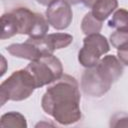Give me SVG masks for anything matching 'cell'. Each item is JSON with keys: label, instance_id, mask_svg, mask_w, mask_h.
<instances>
[{"label": "cell", "instance_id": "1", "mask_svg": "<svg viewBox=\"0 0 128 128\" xmlns=\"http://www.w3.org/2000/svg\"><path fill=\"white\" fill-rule=\"evenodd\" d=\"M80 99L77 80L68 74H63L48 86L42 97L41 106L59 124L70 125L78 122L82 117Z\"/></svg>", "mask_w": 128, "mask_h": 128}, {"label": "cell", "instance_id": "2", "mask_svg": "<svg viewBox=\"0 0 128 128\" xmlns=\"http://www.w3.org/2000/svg\"><path fill=\"white\" fill-rule=\"evenodd\" d=\"M1 39L16 34L29 35L30 38H41L49 31V22L42 14L26 7H17L1 16Z\"/></svg>", "mask_w": 128, "mask_h": 128}, {"label": "cell", "instance_id": "3", "mask_svg": "<svg viewBox=\"0 0 128 128\" xmlns=\"http://www.w3.org/2000/svg\"><path fill=\"white\" fill-rule=\"evenodd\" d=\"M36 88L35 80L26 68L14 71L0 85L1 105H4L9 100H25L32 95Z\"/></svg>", "mask_w": 128, "mask_h": 128}, {"label": "cell", "instance_id": "4", "mask_svg": "<svg viewBox=\"0 0 128 128\" xmlns=\"http://www.w3.org/2000/svg\"><path fill=\"white\" fill-rule=\"evenodd\" d=\"M35 80L37 88L51 84L63 75L61 61L53 54H45L30 61L25 67Z\"/></svg>", "mask_w": 128, "mask_h": 128}, {"label": "cell", "instance_id": "5", "mask_svg": "<svg viewBox=\"0 0 128 128\" xmlns=\"http://www.w3.org/2000/svg\"><path fill=\"white\" fill-rule=\"evenodd\" d=\"M110 50L109 43L105 36L100 33L86 35L83 39V47L78 53V61L85 68L97 65L102 55Z\"/></svg>", "mask_w": 128, "mask_h": 128}, {"label": "cell", "instance_id": "6", "mask_svg": "<svg viewBox=\"0 0 128 128\" xmlns=\"http://www.w3.org/2000/svg\"><path fill=\"white\" fill-rule=\"evenodd\" d=\"M111 85L101 76L95 66L87 68L81 78V89L90 97L103 96L110 90Z\"/></svg>", "mask_w": 128, "mask_h": 128}, {"label": "cell", "instance_id": "7", "mask_svg": "<svg viewBox=\"0 0 128 128\" xmlns=\"http://www.w3.org/2000/svg\"><path fill=\"white\" fill-rule=\"evenodd\" d=\"M46 18L49 24L56 30L66 29L72 22L73 13L70 5L63 0L52 2L46 10Z\"/></svg>", "mask_w": 128, "mask_h": 128}, {"label": "cell", "instance_id": "8", "mask_svg": "<svg viewBox=\"0 0 128 128\" xmlns=\"http://www.w3.org/2000/svg\"><path fill=\"white\" fill-rule=\"evenodd\" d=\"M30 38V37H29ZM41 49L42 53L53 54L57 49L69 46L73 41V36L67 33H52L41 38H31Z\"/></svg>", "mask_w": 128, "mask_h": 128}, {"label": "cell", "instance_id": "9", "mask_svg": "<svg viewBox=\"0 0 128 128\" xmlns=\"http://www.w3.org/2000/svg\"><path fill=\"white\" fill-rule=\"evenodd\" d=\"M95 67L102 77L110 84L116 82L122 76L124 71L122 62L114 55L104 56Z\"/></svg>", "mask_w": 128, "mask_h": 128}, {"label": "cell", "instance_id": "10", "mask_svg": "<svg viewBox=\"0 0 128 128\" xmlns=\"http://www.w3.org/2000/svg\"><path fill=\"white\" fill-rule=\"evenodd\" d=\"M6 50L14 57L27 59L30 61L44 55L39 46L31 38H28L24 43H13L7 46Z\"/></svg>", "mask_w": 128, "mask_h": 128}, {"label": "cell", "instance_id": "11", "mask_svg": "<svg viewBox=\"0 0 128 128\" xmlns=\"http://www.w3.org/2000/svg\"><path fill=\"white\" fill-rule=\"evenodd\" d=\"M118 7L117 0H96L93 4L92 14L100 21H104L107 19L112 12Z\"/></svg>", "mask_w": 128, "mask_h": 128}, {"label": "cell", "instance_id": "12", "mask_svg": "<svg viewBox=\"0 0 128 128\" xmlns=\"http://www.w3.org/2000/svg\"><path fill=\"white\" fill-rule=\"evenodd\" d=\"M0 126L1 127H19V128H26L27 122L26 118L19 112L11 111L5 113L1 116L0 119Z\"/></svg>", "mask_w": 128, "mask_h": 128}, {"label": "cell", "instance_id": "13", "mask_svg": "<svg viewBox=\"0 0 128 128\" xmlns=\"http://www.w3.org/2000/svg\"><path fill=\"white\" fill-rule=\"evenodd\" d=\"M109 27L116 29L117 31L128 32V10L120 8L116 10L112 18L108 22Z\"/></svg>", "mask_w": 128, "mask_h": 128}, {"label": "cell", "instance_id": "14", "mask_svg": "<svg viewBox=\"0 0 128 128\" xmlns=\"http://www.w3.org/2000/svg\"><path fill=\"white\" fill-rule=\"evenodd\" d=\"M81 29L85 35L99 33L102 29V21L98 20L92 14V12H88L87 14H85L84 18L82 19Z\"/></svg>", "mask_w": 128, "mask_h": 128}, {"label": "cell", "instance_id": "15", "mask_svg": "<svg viewBox=\"0 0 128 128\" xmlns=\"http://www.w3.org/2000/svg\"><path fill=\"white\" fill-rule=\"evenodd\" d=\"M111 45L117 50H123L128 48V32L115 31L109 37Z\"/></svg>", "mask_w": 128, "mask_h": 128}, {"label": "cell", "instance_id": "16", "mask_svg": "<svg viewBox=\"0 0 128 128\" xmlns=\"http://www.w3.org/2000/svg\"><path fill=\"white\" fill-rule=\"evenodd\" d=\"M111 127H128V114L125 113H116L112 116L110 121Z\"/></svg>", "mask_w": 128, "mask_h": 128}, {"label": "cell", "instance_id": "17", "mask_svg": "<svg viewBox=\"0 0 128 128\" xmlns=\"http://www.w3.org/2000/svg\"><path fill=\"white\" fill-rule=\"evenodd\" d=\"M117 57L122 62V64L128 66V48L123 50H117Z\"/></svg>", "mask_w": 128, "mask_h": 128}, {"label": "cell", "instance_id": "18", "mask_svg": "<svg viewBox=\"0 0 128 128\" xmlns=\"http://www.w3.org/2000/svg\"><path fill=\"white\" fill-rule=\"evenodd\" d=\"M39 4H41V5H44V6H49L52 2H54V1H56V0H36Z\"/></svg>", "mask_w": 128, "mask_h": 128}, {"label": "cell", "instance_id": "19", "mask_svg": "<svg viewBox=\"0 0 128 128\" xmlns=\"http://www.w3.org/2000/svg\"><path fill=\"white\" fill-rule=\"evenodd\" d=\"M95 1H96V0H82V3H83L86 7L91 8V7L93 6V4L95 3Z\"/></svg>", "mask_w": 128, "mask_h": 128}, {"label": "cell", "instance_id": "20", "mask_svg": "<svg viewBox=\"0 0 128 128\" xmlns=\"http://www.w3.org/2000/svg\"><path fill=\"white\" fill-rule=\"evenodd\" d=\"M63 1H65L69 5H76V4L80 3V2H82V0H63Z\"/></svg>", "mask_w": 128, "mask_h": 128}]
</instances>
